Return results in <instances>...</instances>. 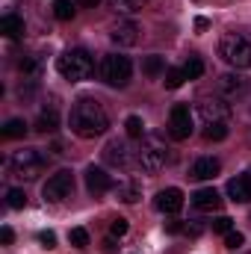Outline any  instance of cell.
Returning a JSON list of instances; mask_svg holds the SVG:
<instances>
[{"label":"cell","instance_id":"obj_23","mask_svg":"<svg viewBox=\"0 0 251 254\" xmlns=\"http://www.w3.org/2000/svg\"><path fill=\"white\" fill-rule=\"evenodd\" d=\"M27 133V125L21 122V119H9L6 127H3V139H18V136H24Z\"/></svg>","mask_w":251,"mask_h":254},{"label":"cell","instance_id":"obj_4","mask_svg":"<svg viewBox=\"0 0 251 254\" xmlns=\"http://www.w3.org/2000/svg\"><path fill=\"white\" fill-rule=\"evenodd\" d=\"M219 57L234 68H251V39L243 33H225L219 42Z\"/></svg>","mask_w":251,"mask_h":254},{"label":"cell","instance_id":"obj_9","mask_svg":"<svg viewBox=\"0 0 251 254\" xmlns=\"http://www.w3.org/2000/svg\"><path fill=\"white\" fill-rule=\"evenodd\" d=\"M169 133L175 139H189L192 136V113L187 104H175L169 113Z\"/></svg>","mask_w":251,"mask_h":254},{"label":"cell","instance_id":"obj_38","mask_svg":"<svg viewBox=\"0 0 251 254\" xmlns=\"http://www.w3.org/2000/svg\"><path fill=\"white\" fill-rule=\"evenodd\" d=\"M166 228H169V234H181V231H184V225H181V222H169Z\"/></svg>","mask_w":251,"mask_h":254},{"label":"cell","instance_id":"obj_13","mask_svg":"<svg viewBox=\"0 0 251 254\" xmlns=\"http://www.w3.org/2000/svg\"><path fill=\"white\" fill-rule=\"evenodd\" d=\"M104 160H107L110 166H116V169H127V166H130V148H127L122 139H113V142H107V148H104Z\"/></svg>","mask_w":251,"mask_h":254},{"label":"cell","instance_id":"obj_17","mask_svg":"<svg viewBox=\"0 0 251 254\" xmlns=\"http://www.w3.org/2000/svg\"><path fill=\"white\" fill-rule=\"evenodd\" d=\"M219 89H222L228 98H237V95H243V92L249 89V80L240 77V74H222V77H219Z\"/></svg>","mask_w":251,"mask_h":254},{"label":"cell","instance_id":"obj_3","mask_svg":"<svg viewBox=\"0 0 251 254\" xmlns=\"http://www.w3.org/2000/svg\"><path fill=\"white\" fill-rule=\"evenodd\" d=\"M57 71L63 74L65 80L80 83V80H89V77H92V71H95V60H92L86 51L74 48V51H65L63 57L57 60Z\"/></svg>","mask_w":251,"mask_h":254},{"label":"cell","instance_id":"obj_31","mask_svg":"<svg viewBox=\"0 0 251 254\" xmlns=\"http://www.w3.org/2000/svg\"><path fill=\"white\" fill-rule=\"evenodd\" d=\"M243 243H246V237H243L240 231H228V234H225V249L237 252V249H243Z\"/></svg>","mask_w":251,"mask_h":254},{"label":"cell","instance_id":"obj_22","mask_svg":"<svg viewBox=\"0 0 251 254\" xmlns=\"http://www.w3.org/2000/svg\"><path fill=\"white\" fill-rule=\"evenodd\" d=\"M116 195H119L125 204H136V201L142 198V192H139L136 184H119V187H116Z\"/></svg>","mask_w":251,"mask_h":254},{"label":"cell","instance_id":"obj_40","mask_svg":"<svg viewBox=\"0 0 251 254\" xmlns=\"http://www.w3.org/2000/svg\"><path fill=\"white\" fill-rule=\"evenodd\" d=\"M77 3H80V6H98L101 0H77Z\"/></svg>","mask_w":251,"mask_h":254},{"label":"cell","instance_id":"obj_15","mask_svg":"<svg viewBox=\"0 0 251 254\" xmlns=\"http://www.w3.org/2000/svg\"><path fill=\"white\" fill-rule=\"evenodd\" d=\"M228 195H231L237 204H249L251 201V172L237 175V178L228 184Z\"/></svg>","mask_w":251,"mask_h":254},{"label":"cell","instance_id":"obj_34","mask_svg":"<svg viewBox=\"0 0 251 254\" xmlns=\"http://www.w3.org/2000/svg\"><path fill=\"white\" fill-rule=\"evenodd\" d=\"M39 243H42L45 249H57V234H54V231H42V234H39Z\"/></svg>","mask_w":251,"mask_h":254},{"label":"cell","instance_id":"obj_26","mask_svg":"<svg viewBox=\"0 0 251 254\" xmlns=\"http://www.w3.org/2000/svg\"><path fill=\"white\" fill-rule=\"evenodd\" d=\"M184 80H187V77H184V68H169L163 83H166V89H181Z\"/></svg>","mask_w":251,"mask_h":254},{"label":"cell","instance_id":"obj_11","mask_svg":"<svg viewBox=\"0 0 251 254\" xmlns=\"http://www.w3.org/2000/svg\"><path fill=\"white\" fill-rule=\"evenodd\" d=\"M154 207L160 210V213H181V207H184V192L175 190V187H169V190L157 192V198H154Z\"/></svg>","mask_w":251,"mask_h":254},{"label":"cell","instance_id":"obj_39","mask_svg":"<svg viewBox=\"0 0 251 254\" xmlns=\"http://www.w3.org/2000/svg\"><path fill=\"white\" fill-rule=\"evenodd\" d=\"M195 27H198V30H207V27H210V21H207V18H198V21H195Z\"/></svg>","mask_w":251,"mask_h":254},{"label":"cell","instance_id":"obj_21","mask_svg":"<svg viewBox=\"0 0 251 254\" xmlns=\"http://www.w3.org/2000/svg\"><path fill=\"white\" fill-rule=\"evenodd\" d=\"M142 71H145L148 77H160V74H166V60L154 54V57H148V60L142 63Z\"/></svg>","mask_w":251,"mask_h":254},{"label":"cell","instance_id":"obj_14","mask_svg":"<svg viewBox=\"0 0 251 254\" xmlns=\"http://www.w3.org/2000/svg\"><path fill=\"white\" fill-rule=\"evenodd\" d=\"M219 172H222V163H219V160H213V157H201V160L192 163L189 178H192V181H213Z\"/></svg>","mask_w":251,"mask_h":254},{"label":"cell","instance_id":"obj_18","mask_svg":"<svg viewBox=\"0 0 251 254\" xmlns=\"http://www.w3.org/2000/svg\"><path fill=\"white\" fill-rule=\"evenodd\" d=\"M60 127V113H57V107L51 104V107H45L42 113H39V119H36V130L39 133H54Z\"/></svg>","mask_w":251,"mask_h":254},{"label":"cell","instance_id":"obj_37","mask_svg":"<svg viewBox=\"0 0 251 254\" xmlns=\"http://www.w3.org/2000/svg\"><path fill=\"white\" fill-rule=\"evenodd\" d=\"M104 252L107 254H116V240L110 237V240H104Z\"/></svg>","mask_w":251,"mask_h":254},{"label":"cell","instance_id":"obj_1","mask_svg":"<svg viewBox=\"0 0 251 254\" xmlns=\"http://www.w3.org/2000/svg\"><path fill=\"white\" fill-rule=\"evenodd\" d=\"M68 122H71V130H74L80 139H95V136L107 133L110 116H107V110H104L95 98H80V101L71 107Z\"/></svg>","mask_w":251,"mask_h":254},{"label":"cell","instance_id":"obj_10","mask_svg":"<svg viewBox=\"0 0 251 254\" xmlns=\"http://www.w3.org/2000/svg\"><path fill=\"white\" fill-rule=\"evenodd\" d=\"M110 39H113V45H119V48H133V45H139L142 30H139V24H133V21H116V24L110 27Z\"/></svg>","mask_w":251,"mask_h":254},{"label":"cell","instance_id":"obj_28","mask_svg":"<svg viewBox=\"0 0 251 254\" xmlns=\"http://www.w3.org/2000/svg\"><path fill=\"white\" fill-rule=\"evenodd\" d=\"M6 204H9L12 210L27 207V192H24V190H9V192H6Z\"/></svg>","mask_w":251,"mask_h":254},{"label":"cell","instance_id":"obj_8","mask_svg":"<svg viewBox=\"0 0 251 254\" xmlns=\"http://www.w3.org/2000/svg\"><path fill=\"white\" fill-rule=\"evenodd\" d=\"M42 192H45V198H48L51 204H60V201H65V198L74 192V175H71L68 169L57 172V175H51Z\"/></svg>","mask_w":251,"mask_h":254},{"label":"cell","instance_id":"obj_32","mask_svg":"<svg viewBox=\"0 0 251 254\" xmlns=\"http://www.w3.org/2000/svg\"><path fill=\"white\" fill-rule=\"evenodd\" d=\"M125 127H127V136H142V133H145V125H142L139 116H130L125 122Z\"/></svg>","mask_w":251,"mask_h":254},{"label":"cell","instance_id":"obj_33","mask_svg":"<svg viewBox=\"0 0 251 254\" xmlns=\"http://www.w3.org/2000/svg\"><path fill=\"white\" fill-rule=\"evenodd\" d=\"M110 234H113V237H125V234H127V219H113Z\"/></svg>","mask_w":251,"mask_h":254},{"label":"cell","instance_id":"obj_25","mask_svg":"<svg viewBox=\"0 0 251 254\" xmlns=\"http://www.w3.org/2000/svg\"><path fill=\"white\" fill-rule=\"evenodd\" d=\"M201 74H204V63H201L198 57H189L187 65H184V77H187V80H198Z\"/></svg>","mask_w":251,"mask_h":254},{"label":"cell","instance_id":"obj_2","mask_svg":"<svg viewBox=\"0 0 251 254\" xmlns=\"http://www.w3.org/2000/svg\"><path fill=\"white\" fill-rule=\"evenodd\" d=\"M9 172L15 175V178H21V181H36L42 172H45V166H48V157L39 151V148H21V151H15L12 157H9Z\"/></svg>","mask_w":251,"mask_h":254},{"label":"cell","instance_id":"obj_35","mask_svg":"<svg viewBox=\"0 0 251 254\" xmlns=\"http://www.w3.org/2000/svg\"><path fill=\"white\" fill-rule=\"evenodd\" d=\"M213 231H219V234H228V231H231V219H228V216H219V219L213 222Z\"/></svg>","mask_w":251,"mask_h":254},{"label":"cell","instance_id":"obj_12","mask_svg":"<svg viewBox=\"0 0 251 254\" xmlns=\"http://www.w3.org/2000/svg\"><path fill=\"white\" fill-rule=\"evenodd\" d=\"M86 187H89L92 195H104V192L116 190L113 178H110L104 169H98V166H89V169H86Z\"/></svg>","mask_w":251,"mask_h":254},{"label":"cell","instance_id":"obj_20","mask_svg":"<svg viewBox=\"0 0 251 254\" xmlns=\"http://www.w3.org/2000/svg\"><path fill=\"white\" fill-rule=\"evenodd\" d=\"M228 136V122H213V125L204 127V139L207 142H222Z\"/></svg>","mask_w":251,"mask_h":254},{"label":"cell","instance_id":"obj_30","mask_svg":"<svg viewBox=\"0 0 251 254\" xmlns=\"http://www.w3.org/2000/svg\"><path fill=\"white\" fill-rule=\"evenodd\" d=\"M68 240H71L74 249H86V246H89V234H86L83 228H74V231L68 234Z\"/></svg>","mask_w":251,"mask_h":254},{"label":"cell","instance_id":"obj_27","mask_svg":"<svg viewBox=\"0 0 251 254\" xmlns=\"http://www.w3.org/2000/svg\"><path fill=\"white\" fill-rule=\"evenodd\" d=\"M54 15H57L60 21H71V18H74V3H71V0H57V3H54Z\"/></svg>","mask_w":251,"mask_h":254},{"label":"cell","instance_id":"obj_24","mask_svg":"<svg viewBox=\"0 0 251 254\" xmlns=\"http://www.w3.org/2000/svg\"><path fill=\"white\" fill-rule=\"evenodd\" d=\"M145 3H148V0H110V6H113V9H119V12H125V15L139 12Z\"/></svg>","mask_w":251,"mask_h":254},{"label":"cell","instance_id":"obj_36","mask_svg":"<svg viewBox=\"0 0 251 254\" xmlns=\"http://www.w3.org/2000/svg\"><path fill=\"white\" fill-rule=\"evenodd\" d=\"M0 240H3V246H9V243L15 240V234H12V228H3V231H0Z\"/></svg>","mask_w":251,"mask_h":254},{"label":"cell","instance_id":"obj_5","mask_svg":"<svg viewBox=\"0 0 251 254\" xmlns=\"http://www.w3.org/2000/svg\"><path fill=\"white\" fill-rule=\"evenodd\" d=\"M136 163H139L145 172L154 175V172L166 169V163H169V148L163 145L160 136H145L142 145H139V151H136Z\"/></svg>","mask_w":251,"mask_h":254},{"label":"cell","instance_id":"obj_6","mask_svg":"<svg viewBox=\"0 0 251 254\" xmlns=\"http://www.w3.org/2000/svg\"><path fill=\"white\" fill-rule=\"evenodd\" d=\"M130 71H133V65L127 57L122 54H110V57H104V63H101V77H104V83L107 86H127V80H130Z\"/></svg>","mask_w":251,"mask_h":254},{"label":"cell","instance_id":"obj_19","mask_svg":"<svg viewBox=\"0 0 251 254\" xmlns=\"http://www.w3.org/2000/svg\"><path fill=\"white\" fill-rule=\"evenodd\" d=\"M0 33L3 36H9V39H18V36H24V18H18V15H3L0 18Z\"/></svg>","mask_w":251,"mask_h":254},{"label":"cell","instance_id":"obj_29","mask_svg":"<svg viewBox=\"0 0 251 254\" xmlns=\"http://www.w3.org/2000/svg\"><path fill=\"white\" fill-rule=\"evenodd\" d=\"M18 68H21L24 77H36V74H39V60H36V57H24V60L18 63Z\"/></svg>","mask_w":251,"mask_h":254},{"label":"cell","instance_id":"obj_7","mask_svg":"<svg viewBox=\"0 0 251 254\" xmlns=\"http://www.w3.org/2000/svg\"><path fill=\"white\" fill-rule=\"evenodd\" d=\"M198 116L204 125H213V122H228L231 119V104L222 101V98H213V95H204L198 98Z\"/></svg>","mask_w":251,"mask_h":254},{"label":"cell","instance_id":"obj_16","mask_svg":"<svg viewBox=\"0 0 251 254\" xmlns=\"http://www.w3.org/2000/svg\"><path fill=\"white\" fill-rule=\"evenodd\" d=\"M192 207H195V210H219V207H222V195L213 190V187L198 190L192 195Z\"/></svg>","mask_w":251,"mask_h":254}]
</instances>
